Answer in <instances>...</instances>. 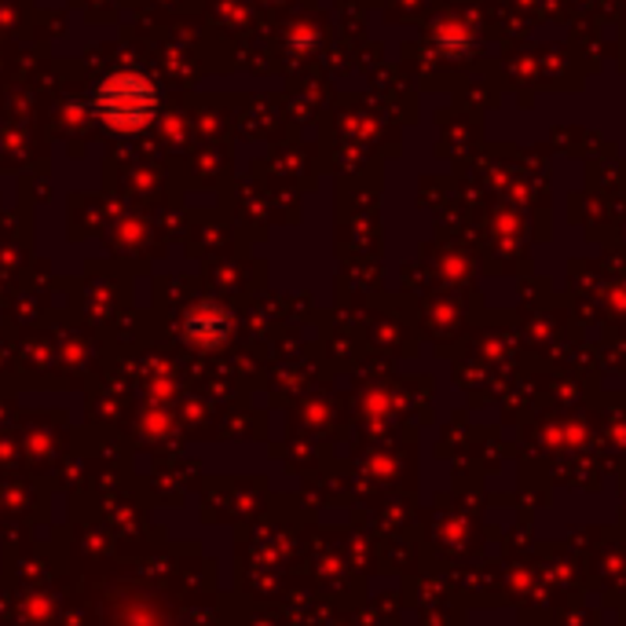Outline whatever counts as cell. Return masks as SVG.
Returning <instances> with one entry per match:
<instances>
[{
  "instance_id": "6da1fadb",
  "label": "cell",
  "mask_w": 626,
  "mask_h": 626,
  "mask_svg": "<svg viewBox=\"0 0 626 626\" xmlns=\"http://www.w3.org/2000/svg\"><path fill=\"white\" fill-rule=\"evenodd\" d=\"M95 114L111 129H143L158 114V89L140 74H114L95 92Z\"/></svg>"
}]
</instances>
